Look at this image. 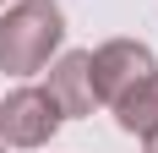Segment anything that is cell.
<instances>
[{
  "label": "cell",
  "instance_id": "1",
  "mask_svg": "<svg viewBox=\"0 0 158 153\" xmlns=\"http://www.w3.org/2000/svg\"><path fill=\"white\" fill-rule=\"evenodd\" d=\"M65 44V11L55 0H11L0 11V71L38 76Z\"/></svg>",
  "mask_w": 158,
  "mask_h": 153
},
{
  "label": "cell",
  "instance_id": "2",
  "mask_svg": "<svg viewBox=\"0 0 158 153\" xmlns=\"http://www.w3.org/2000/svg\"><path fill=\"white\" fill-rule=\"evenodd\" d=\"M87 71H93L98 104H120L136 82H147L158 71V60H153V49L142 38H109V44L87 49Z\"/></svg>",
  "mask_w": 158,
  "mask_h": 153
},
{
  "label": "cell",
  "instance_id": "3",
  "mask_svg": "<svg viewBox=\"0 0 158 153\" xmlns=\"http://www.w3.org/2000/svg\"><path fill=\"white\" fill-rule=\"evenodd\" d=\"M60 104L44 88H16L0 104V148H44L60 131Z\"/></svg>",
  "mask_w": 158,
  "mask_h": 153
},
{
  "label": "cell",
  "instance_id": "4",
  "mask_svg": "<svg viewBox=\"0 0 158 153\" xmlns=\"http://www.w3.org/2000/svg\"><path fill=\"white\" fill-rule=\"evenodd\" d=\"M49 98L60 104V115H93L98 109V93H93V71H87V49H65L60 60L49 66Z\"/></svg>",
  "mask_w": 158,
  "mask_h": 153
},
{
  "label": "cell",
  "instance_id": "5",
  "mask_svg": "<svg viewBox=\"0 0 158 153\" xmlns=\"http://www.w3.org/2000/svg\"><path fill=\"white\" fill-rule=\"evenodd\" d=\"M114 109V120H120V131H131V137H153L158 131V71L147 76V82H136V88L120 98V104H109Z\"/></svg>",
  "mask_w": 158,
  "mask_h": 153
},
{
  "label": "cell",
  "instance_id": "6",
  "mask_svg": "<svg viewBox=\"0 0 158 153\" xmlns=\"http://www.w3.org/2000/svg\"><path fill=\"white\" fill-rule=\"evenodd\" d=\"M147 153H158V131H153V137H147Z\"/></svg>",
  "mask_w": 158,
  "mask_h": 153
},
{
  "label": "cell",
  "instance_id": "7",
  "mask_svg": "<svg viewBox=\"0 0 158 153\" xmlns=\"http://www.w3.org/2000/svg\"><path fill=\"white\" fill-rule=\"evenodd\" d=\"M0 6H6V0H0Z\"/></svg>",
  "mask_w": 158,
  "mask_h": 153
},
{
  "label": "cell",
  "instance_id": "8",
  "mask_svg": "<svg viewBox=\"0 0 158 153\" xmlns=\"http://www.w3.org/2000/svg\"><path fill=\"white\" fill-rule=\"evenodd\" d=\"M0 153H6V148H0Z\"/></svg>",
  "mask_w": 158,
  "mask_h": 153
}]
</instances>
